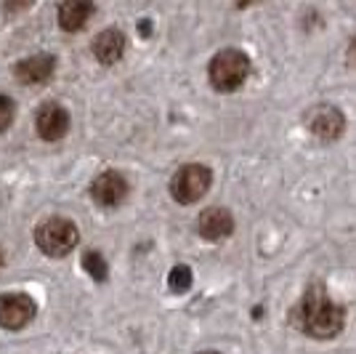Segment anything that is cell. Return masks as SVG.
<instances>
[{
  "instance_id": "cell-9",
  "label": "cell",
  "mask_w": 356,
  "mask_h": 354,
  "mask_svg": "<svg viewBox=\"0 0 356 354\" xmlns=\"http://www.w3.org/2000/svg\"><path fill=\"white\" fill-rule=\"evenodd\" d=\"M197 232L210 243H218L234 232V216L226 208H208L197 219Z\"/></svg>"
},
{
  "instance_id": "cell-13",
  "label": "cell",
  "mask_w": 356,
  "mask_h": 354,
  "mask_svg": "<svg viewBox=\"0 0 356 354\" xmlns=\"http://www.w3.org/2000/svg\"><path fill=\"white\" fill-rule=\"evenodd\" d=\"M83 269H86V272H88L96 282H106V277H109L106 259L99 251H86V253H83Z\"/></svg>"
},
{
  "instance_id": "cell-14",
  "label": "cell",
  "mask_w": 356,
  "mask_h": 354,
  "mask_svg": "<svg viewBox=\"0 0 356 354\" xmlns=\"http://www.w3.org/2000/svg\"><path fill=\"white\" fill-rule=\"evenodd\" d=\"M192 269L186 264H178L170 269V275H168V288L173 291V293H186L189 288H192Z\"/></svg>"
},
{
  "instance_id": "cell-16",
  "label": "cell",
  "mask_w": 356,
  "mask_h": 354,
  "mask_svg": "<svg viewBox=\"0 0 356 354\" xmlns=\"http://www.w3.org/2000/svg\"><path fill=\"white\" fill-rule=\"evenodd\" d=\"M138 32H141V38H149V35H152V22H149V19H141V22H138Z\"/></svg>"
},
{
  "instance_id": "cell-8",
  "label": "cell",
  "mask_w": 356,
  "mask_h": 354,
  "mask_svg": "<svg viewBox=\"0 0 356 354\" xmlns=\"http://www.w3.org/2000/svg\"><path fill=\"white\" fill-rule=\"evenodd\" d=\"M90 197L102 208H115L128 197V181L118 171H104L102 176L93 178L90 184Z\"/></svg>"
},
{
  "instance_id": "cell-7",
  "label": "cell",
  "mask_w": 356,
  "mask_h": 354,
  "mask_svg": "<svg viewBox=\"0 0 356 354\" xmlns=\"http://www.w3.org/2000/svg\"><path fill=\"white\" fill-rule=\"evenodd\" d=\"M35 128L43 141H59L70 131V112L56 102H45L35 115Z\"/></svg>"
},
{
  "instance_id": "cell-1",
  "label": "cell",
  "mask_w": 356,
  "mask_h": 354,
  "mask_svg": "<svg viewBox=\"0 0 356 354\" xmlns=\"http://www.w3.org/2000/svg\"><path fill=\"white\" fill-rule=\"evenodd\" d=\"M293 323L298 325L300 333H306L312 339H335L343 330L346 311L341 304L332 301V295L327 293L322 285H312L300 295L296 311H293Z\"/></svg>"
},
{
  "instance_id": "cell-3",
  "label": "cell",
  "mask_w": 356,
  "mask_h": 354,
  "mask_svg": "<svg viewBox=\"0 0 356 354\" xmlns=\"http://www.w3.org/2000/svg\"><path fill=\"white\" fill-rule=\"evenodd\" d=\"M77 240H80L77 226H74L70 219H59V216L45 219V222L38 224V229H35V245H38L45 256H51V259H64L70 251H74Z\"/></svg>"
},
{
  "instance_id": "cell-15",
  "label": "cell",
  "mask_w": 356,
  "mask_h": 354,
  "mask_svg": "<svg viewBox=\"0 0 356 354\" xmlns=\"http://www.w3.org/2000/svg\"><path fill=\"white\" fill-rule=\"evenodd\" d=\"M16 115V104L11 96H0V133L8 131V125L14 123Z\"/></svg>"
},
{
  "instance_id": "cell-12",
  "label": "cell",
  "mask_w": 356,
  "mask_h": 354,
  "mask_svg": "<svg viewBox=\"0 0 356 354\" xmlns=\"http://www.w3.org/2000/svg\"><path fill=\"white\" fill-rule=\"evenodd\" d=\"M96 6L88 0H67L59 6V27L64 32H77L88 24V19L93 16Z\"/></svg>"
},
{
  "instance_id": "cell-2",
  "label": "cell",
  "mask_w": 356,
  "mask_h": 354,
  "mask_svg": "<svg viewBox=\"0 0 356 354\" xmlns=\"http://www.w3.org/2000/svg\"><path fill=\"white\" fill-rule=\"evenodd\" d=\"M248 75H250V56L239 48H223L210 59V86L221 93H232V91L242 88Z\"/></svg>"
},
{
  "instance_id": "cell-19",
  "label": "cell",
  "mask_w": 356,
  "mask_h": 354,
  "mask_svg": "<svg viewBox=\"0 0 356 354\" xmlns=\"http://www.w3.org/2000/svg\"><path fill=\"white\" fill-rule=\"evenodd\" d=\"M200 354H218V352H200Z\"/></svg>"
},
{
  "instance_id": "cell-18",
  "label": "cell",
  "mask_w": 356,
  "mask_h": 354,
  "mask_svg": "<svg viewBox=\"0 0 356 354\" xmlns=\"http://www.w3.org/2000/svg\"><path fill=\"white\" fill-rule=\"evenodd\" d=\"M0 266H3V251H0Z\"/></svg>"
},
{
  "instance_id": "cell-11",
  "label": "cell",
  "mask_w": 356,
  "mask_h": 354,
  "mask_svg": "<svg viewBox=\"0 0 356 354\" xmlns=\"http://www.w3.org/2000/svg\"><path fill=\"white\" fill-rule=\"evenodd\" d=\"M125 35L120 30H104L96 35V40H93V56L102 61V64H118L122 59V54H125Z\"/></svg>"
},
{
  "instance_id": "cell-10",
  "label": "cell",
  "mask_w": 356,
  "mask_h": 354,
  "mask_svg": "<svg viewBox=\"0 0 356 354\" xmlns=\"http://www.w3.org/2000/svg\"><path fill=\"white\" fill-rule=\"evenodd\" d=\"M54 70H56V59L51 54H35L14 64L16 80L24 86H40L54 75Z\"/></svg>"
},
{
  "instance_id": "cell-17",
  "label": "cell",
  "mask_w": 356,
  "mask_h": 354,
  "mask_svg": "<svg viewBox=\"0 0 356 354\" xmlns=\"http://www.w3.org/2000/svg\"><path fill=\"white\" fill-rule=\"evenodd\" d=\"M348 61H351V64H356V38L351 40V45H348Z\"/></svg>"
},
{
  "instance_id": "cell-5",
  "label": "cell",
  "mask_w": 356,
  "mask_h": 354,
  "mask_svg": "<svg viewBox=\"0 0 356 354\" xmlns=\"http://www.w3.org/2000/svg\"><path fill=\"white\" fill-rule=\"evenodd\" d=\"M38 304L27 293H0V328L22 330L35 320Z\"/></svg>"
},
{
  "instance_id": "cell-4",
  "label": "cell",
  "mask_w": 356,
  "mask_h": 354,
  "mask_svg": "<svg viewBox=\"0 0 356 354\" xmlns=\"http://www.w3.org/2000/svg\"><path fill=\"white\" fill-rule=\"evenodd\" d=\"M210 184H213V171H210L208 165L189 162V165H181L173 174V178H170V194L181 206H192V203L202 200L208 194Z\"/></svg>"
},
{
  "instance_id": "cell-6",
  "label": "cell",
  "mask_w": 356,
  "mask_h": 354,
  "mask_svg": "<svg viewBox=\"0 0 356 354\" xmlns=\"http://www.w3.org/2000/svg\"><path fill=\"white\" fill-rule=\"evenodd\" d=\"M306 128L322 139V141H335L343 136V128H346V118L338 107L332 104H316L312 112L306 115Z\"/></svg>"
}]
</instances>
